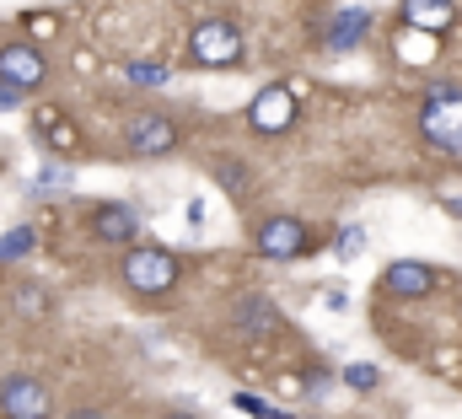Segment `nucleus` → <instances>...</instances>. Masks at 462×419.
Returning <instances> with one entry per match:
<instances>
[{"instance_id": "nucleus-1", "label": "nucleus", "mask_w": 462, "mask_h": 419, "mask_svg": "<svg viewBox=\"0 0 462 419\" xmlns=\"http://www.w3.org/2000/svg\"><path fill=\"white\" fill-rule=\"evenodd\" d=\"M124 285L140 296H162L178 285V258L167 247H129L124 253Z\"/></svg>"}, {"instance_id": "nucleus-2", "label": "nucleus", "mask_w": 462, "mask_h": 419, "mask_svg": "<svg viewBox=\"0 0 462 419\" xmlns=\"http://www.w3.org/2000/svg\"><path fill=\"white\" fill-rule=\"evenodd\" d=\"M420 129H425V140L430 145H441V151H462V92H436L425 113H420Z\"/></svg>"}, {"instance_id": "nucleus-3", "label": "nucleus", "mask_w": 462, "mask_h": 419, "mask_svg": "<svg viewBox=\"0 0 462 419\" xmlns=\"http://www.w3.org/2000/svg\"><path fill=\"white\" fill-rule=\"evenodd\" d=\"M189 54H194L199 65H210V70L236 65V60H242V33H236L231 22H199L194 38H189Z\"/></svg>"}, {"instance_id": "nucleus-4", "label": "nucleus", "mask_w": 462, "mask_h": 419, "mask_svg": "<svg viewBox=\"0 0 462 419\" xmlns=\"http://www.w3.org/2000/svg\"><path fill=\"white\" fill-rule=\"evenodd\" d=\"M0 414L5 419H49L54 414V398L38 377H5L0 382Z\"/></svg>"}, {"instance_id": "nucleus-5", "label": "nucleus", "mask_w": 462, "mask_h": 419, "mask_svg": "<svg viewBox=\"0 0 462 419\" xmlns=\"http://www.w3.org/2000/svg\"><path fill=\"white\" fill-rule=\"evenodd\" d=\"M124 145H129V156H167L178 145V129L167 113H134L124 129Z\"/></svg>"}, {"instance_id": "nucleus-6", "label": "nucleus", "mask_w": 462, "mask_h": 419, "mask_svg": "<svg viewBox=\"0 0 462 419\" xmlns=\"http://www.w3.org/2000/svg\"><path fill=\"white\" fill-rule=\"evenodd\" d=\"M247 124L258 129V135H285L291 124H296V92L291 87H263L253 107H247Z\"/></svg>"}, {"instance_id": "nucleus-7", "label": "nucleus", "mask_w": 462, "mask_h": 419, "mask_svg": "<svg viewBox=\"0 0 462 419\" xmlns=\"http://www.w3.org/2000/svg\"><path fill=\"white\" fill-rule=\"evenodd\" d=\"M43 76H49V65H43V54L32 43H5L0 49V81L5 87L32 92V87H43Z\"/></svg>"}, {"instance_id": "nucleus-8", "label": "nucleus", "mask_w": 462, "mask_h": 419, "mask_svg": "<svg viewBox=\"0 0 462 419\" xmlns=\"http://www.w3.org/2000/svg\"><path fill=\"white\" fill-rule=\"evenodd\" d=\"M301 247H307V231H301V220H291V215H274V220H263V226H258V253H263V258L285 264V258H296Z\"/></svg>"}, {"instance_id": "nucleus-9", "label": "nucleus", "mask_w": 462, "mask_h": 419, "mask_svg": "<svg viewBox=\"0 0 462 419\" xmlns=\"http://www.w3.org/2000/svg\"><path fill=\"white\" fill-rule=\"evenodd\" d=\"M452 22H457L452 0H403V27L414 33H447Z\"/></svg>"}, {"instance_id": "nucleus-10", "label": "nucleus", "mask_w": 462, "mask_h": 419, "mask_svg": "<svg viewBox=\"0 0 462 419\" xmlns=\"http://www.w3.org/2000/svg\"><path fill=\"white\" fill-rule=\"evenodd\" d=\"M382 285H387L393 296H425V291L436 285V269H425V264H414V258H398V264L382 275Z\"/></svg>"}, {"instance_id": "nucleus-11", "label": "nucleus", "mask_w": 462, "mask_h": 419, "mask_svg": "<svg viewBox=\"0 0 462 419\" xmlns=\"http://www.w3.org/2000/svg\"><path fill=\"white\" fill-rule=\"evenodd\" d=\"M92 231L103 237V242H134V231H140V215L129 205H103L92 215Z\"/></svg>"}, {"instance_id": "nucleus-12", "label": "nucleus", "mask_w": 462, "mask_h": 419, "mask_svg": "<svg viewBox=\"0 0 462 419\" xmlns=\"http://www.w3.org/2000/svg\"><path fill=\"white\" fill-rule=\"evenodd\" d=\"M38 135H43V145H54V151H76L81 145V135L70 129V118H60V107H38Z\"/></svg>"}, {"instance_id": "nucleus-13", "label": "nucleus", "mask_w": 462, "mask_h": 419, "mask_svg": "<svg viewBox=\"0 0 462 419\" xmlns=\"http://www.w3.org/2000/svg\"><path fill=\"white\" fill-rule=\"evenodd\" d=\"M365 27H371V16H365V11H339V16H334V27H328V49L349 54V49L365 38Z\"/></svg>"}, {"instance_id": "nucleus-14", "label": "nucleus", "mask_w": 462, "mask_h": 419, "mask_svg": "<svg viewBox=\"0 0 462 419\" xmlns=\"http://www.w3.org/2000/svg\"><path fill=\"white\" fill-rule=\"evenodd\" d=\"M236 322H242V328H258V333H274V328H280V312H274L263 296H242V302H236Z\"/></svg>"}, {"instance_id": "nucleus-15", "label": "nucleus", "mask_w": 462, "mask_h": 419, "mask_svg": "<svg viewBox=\"0 0 462 419\" xmlns=\"http://www.w3.org/2000/svg\"><path fill=\"white\" fill-rule=\"evenodd\" d=\"M32 242H38V237H32V226L5 231V237H0V264H5V258H27V253H32Z\"/></svg>"}, {"instance_id": "nucleus-16", "label": "nucleus", "mask_w": 462, "mask_h": 419, "mask_svg": "<svg viewBox=\"0 0 462 419\" xmlns=\"http://www.w3.org/2000/svg\"><path fill=\"white\" fill-rule=\"evenodd\" d=\"M16 312L22 317H43L49 312V296H43L38 285H22V291H16Z\"/></svg>"}, {"instance_id": "nucleus-17", "label": "nucleus", "mask_w": 462, "mask_h": 419, "mask_svg": "<svg viewBox=\"0 0 462 419\" xmlns=\"http://www.w3.org/2000/svg\"><path fill=\"white\" fill-rule=\"evenodd\" d=\"M231 404H236V409H242V414H253V419H291V414H280V409H274V404H263V398H253V393H236V398H231Z\"/></svg>"}, {"instance_id": "nucleus-18", "label": "nucleus", "mask_w": 462, "mask_h": 419, "mask_svg": "<svg viewBox=\"0 0 462 419\" xmlns=\"http://www.w3.org/2000/svg\"><path fill=\"white\" fill-rule=\"evenodd\" d=\"M129 81H134V87H162V81H167V70H162V65H151V60H134V65H129Z\"/></svg>"}, {"instance_id": "nucleus-19", "label": "nucleus", "mask_w": 462, "mask_h": 419, "mask_svg": "<svg viewBox=\"0 0 462 419\" xmlns=\"http://www.w3.org/2000/svg\"><path fill=\"white\" fill-rule=\"evenodd\" d=\"M334 253H339V258H360V253H365V231H360V226H345L339 242H334Z\"/></svg>"}, {"instance_id": "nucleus-20", "label": "nucleus", "mask_w": 462, "mask_h": 419, "mask_svg": "<svg viewBox=\"0 0 462 419\" xmlns=\"http://www.w3.org/2000/svg\"><path fill=\"white\" fill-rule=\"evenodd\" d=\"M345 382L355 387V393H371V387H376V366H365V360H355V366H345Z\"/></svg>"}, {"instance_id": "nucleus-21", "label": "nucleus", "mask_w": 462, "mask_h": 419, "mask_svg": "<svg viewBox=\"0 0 462 419\" xmlns=\"http://www.w3.org/2000/svg\"><path fill=\"white\" fill-rule=\"evenodd\" d=\"M38 189H70V172H65V167H43Z\"/></svg>"}, {"instance_id": "nucleus-22", "label": "nucleus", "mask_w": 462, "mask_h": 419, "mask_svg": "<svg viewBox=\"0 0 462 419\" xmlns=\"http://www.w3.org/2000/svg\"><path fill=\"white\" fill-rule=\"evenodd\" d=\"M323 307H334V312H345V307H349V296H345V291H323Z\"/></svg>"}, {"instance_id": "nucleus-23", "label": "nucleus", "mask_w": 462, "mask_h": 419, "mask_svg": "<svg viewBox=\"0 0 462 419\" xmlns=\"http://www.w3.org/2000/svg\"><path fill=\"white\" fill-rule=\"evenodd\" d=\"M16 98H22V92H16V87H5V81H0V113H5V107H16Z\"/></svg>"}, {"instance_id": "nucleus-24", "label": "nucleus", "mask_w": 462, "mask_h": 419, "mask_svg": "<svg viewBox=\"0 0 462 419\" xmlns=\"http://www.w3.org/2000/svg\"><path fill=\"white\" fill-rule=\"evenodd\" d=\"M447 210H452V215H462V194H452V200H447Z\"/></svg>"}, {"instance_id": "nucleus-25", "label": "nucleus", "mask_w": 462, "mask_h": 419, "mask_svg": "<svg viewBox=\"0 0 462 419\" xmlns=\"http://www.w3.org/2000/svg\"><path fill=\"white\" fill-rule=\"evenodd\" d=\"M70 419H103V414H92V409H81V414H70Z\"/></svg>"}]
</instances>
